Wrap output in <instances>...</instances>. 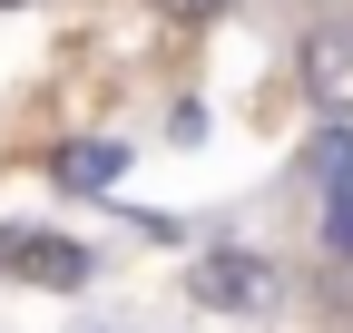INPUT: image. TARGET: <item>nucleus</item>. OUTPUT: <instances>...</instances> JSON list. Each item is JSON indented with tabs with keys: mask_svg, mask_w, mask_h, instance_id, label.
<instances>
[{
	"mask_svg": "<svg viewBox=\"0 0 353 333\" xmlns=\"http://www.w3.org/2000/svg\"><path fill=\"white\" fill-rule=\"evenodd\" d=\"M187 294L216 304V314H265L285 284H275V265H265V255H245V245H216V255L187 265Z\"/></svg>",
	"mask_w": 353,
	"mask_h": 333,
	"instance_id": "obj_1",
	"label": "nucleus"
},
{
	"mask_svg": "<svg viewBox=\"0 0 353 333\" xmlns=\"http://www.w3.org/2000/svg\"><path fill=\"white\" fill-rule=\"evenodd\" d=\"M0 255H10V275L50 284V294H69V284L88 275V245H69V235H0Z\"/></svg>",
	"mask_w": 353,
	"mask_h": 333,
	"instance_id": "obj_2",
	"label": "nucleus"
},
{
	"mask_svg": "<svg viewBox=\"0 0 353 333\" xmlns=\"http://www.w3.org/2000/svg\"><path fill=\"white\" fill-rule=\"evenodd\" d=\"M304 89H314L324 108H353V20H334V30L304 39Z\"/></svg>",
	"mask_w": 353,
	"mask_h": 333,
	"instance_id": "obj_3",
	"label": "nucleus"
},
{
	"mask_svg": "<svg viewBox=\"0 0 353 333\" xmlns=\"http://www.w3.org/2000/svg\"><path fill=\"white\" fill-rule=\"evenodd\" d=\"M50 177H59L69 196H108V186L128 177V147H108V138H79V147H59V157H50Z\"/></svg>",
	"mask_w": 353,
	"mask_h": 333,
	"instance_id": "obj_4",
	"label": "nucleus"
},
{
	"mask_svg": "<svg viewBox=\"0 0 353 333\" xmlns=\"http://www.w3.org/2000/svg\"><path fill=\"white\" fill-rule=\"evenodd\" d=\"M167 10H176V20H206V10H226V0H167Z\"/></svg>",
	"mask_w": 353,
	"mask_h": 333,
	"instance_id": "obj_5",
	"label": "nucleus"
},
{
	"mask_svg": "<svg viewBox=\"0 0 353 333\" xmlns=\"http://www.w3.org/2000/svg\"><path fill=\"white\" fill-rule=\"evenodd\" d=\"M0 10H20V0H0Z\"/></svg>",
	"mask_w": 353,
	"mask_h": 333,
	"instance_id": "obj_6",
	"label": "nucleus"
}]
</instances>
